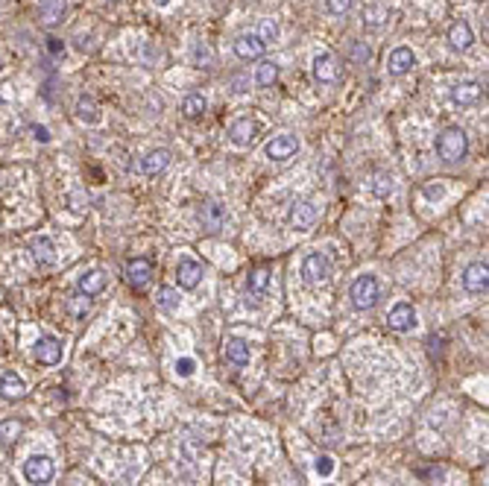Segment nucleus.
<instances>
[{
    "instance_id": "1",
    "label": "nucleus",
    "mask_w": 489,
    "mask_h": 486,
    "mask_svg": "<svg viewBox=\"0 0 489 486\" xmlns=\"http://www.w3.org/2000/svg\"><path fill=\"white\" fill-rule=\"evenodd\" d=\"M437 155H440L442 162H448V164L463 162L466 155H469V138H466V132L460 126L442 129L440 138H437Z\"/></svg>"
},
{
    "instance_id": "2",
    "label": "nucleus",
    "mask_w": 489,
    "mask_h": 486,
    "mask_svg": "<svg viewBox=\"0 0 489 486\" xmlns=\"http://www.w3.org/2000/svg\"><path fill=\"white\" fill-rule=\"evenodd\" d=\"M349 296H351V305H355L358 310H373L381 299V287H378V279L375 276H358L355 284H351L349 290Z\"/></svg>"
},
{
    "instance_id": "3",
    "label": "nucleus",
    "mask_w": 489,
    "mask_h": 486,
    "mask_svg": "<svg viewBox=\"0 0 489 486\" xmlns=\"http://www.w3.org/2000/svg\"><path fill=\"white\" fill-rule=\"evenodd\" d=\"M331 276V264L325 255H320V252H310V255L302 261V279L305 284H325Z\"/></svg>"
},
{
    "instance_id": "4",
    "label": "nucleus",
    "mask_w": 489,
    "mask_h": 486,
    "mask_svg": "<svg viewBox=\"0 0 489 486\" xmlns=\"http://www.w3.org/2000/svg\"><path fill=\"white\" fill-rule=\"evenodd\" d=\"M264 152H267V159L276 162V164L290 162L293 155L299 152V138H296V135H276V138L264 147Z\"/></svg>"
},
{
    "instance_id": "5",
    "label": "nucleus",
    "mask_w": 489,
    "mask_h": 486,
    "mask_svg": "<svg viewBox=\"0 0 489 486\" xmlns=\"http://www.w3.org/2000/svg\"><path fill=\"white\" fill-rule=\"evenodd\" d=\"M463 287H466V293H472V296L486 293V290H489V267H486V261H475V264L466 267Z\"/></svg>"
},
{
    "instance_id": "6",
    "label": "nucleus",
    "mask_w": 489,
    "mask_h": 486,
    "mask_svg": "<svg viewBox=\"0 0 489 486\" xmlns=\"http://www.w3.org/2000/svg\"><path fill=\"white\" fill-rule=\"evenodd\" d=\"M258 132H261V123L258 121H252V118H238L231 126H229V141L234 147H252L258 138Z\"/></svg>"
},
{
    "instance_id": "7",
    "label": "nucleus",
    "mask_w": 489,
    "mask_h": 486,
    "mask_svg": "<svg viewBox=\"0 0 489 486\" xmlns=\"http://www.w3.org/2000/svg\"><path fill=\"white\" fill-rule=\"evenodd\" d=\"M65 12H68V0H38V9H35L38 24L47 27V30L62 24L65 21Z\"/></svg>"
},
{
    "instance_id": "8",
    "label": "nucleus",
    "mask_w": 489,
    "mask_h": 486,
    "mask_svg": "<svg viewBox=\"0 0 489 486\" xmlns=\"http://www.w3.org/2000/svg\"><path fill=\"white\" fill-rule=\"evenodd\" d=\"M226 220H229V214H226V208L220 202H214V200L203 202V208H200V226H203V231H208V235H217V231L226 226Z\"/></svg>"
},
{
    "instance_id": "9",
    "label": "nucleus",
    "mask_w": 489,
    "mask_h": 486,
    "mask_svg": "<svg viewBox=\"0 0 489 486\" xmlns=\"http://www.w3.org/2000/svg\"><path fill=\"white\" fill-rule=\"evenodd\" d=\"M53 460L47 454H32L27 463H24V478L30 483H50L53 480Z\"/></svg>"
},
{
    "instance_id": "10",
    "label": "nucleus",
    "mask_w": 489,
    "mask_h": 486,
    "mask_svg": "<svg viewBox=\"0 0 489 486\" xmlns=\"http://www.w3.org/2000/svg\"><path fill=\"white\" fill-rule=\"evenodd\" d=\"M387 325H390V332H410V328H416V310L413 305H407V302H399L393 310L387 314Z\"/></svg>"
},
{
    "instance_id": "11",
    "label": "nucleus",
    "mask_w": 489,
    "mask_h": 486,
    "mask_svg": "<svg viewBox=\"0 0 489 486\" xmlns=\"http://www.w3.org/2000/svg\"><path fill=\"white\" fill-rule=\"evenodd\" d=\"M314 80L322 85H334L340 80V62L334 59V53H320L314 59Z\"/></svg>"
},
{
    "instance_id": "12",
    "label": "nucleus",
    "mask_w": 489,
    "mask_h": 486,
    "mask_svg": "<svg viewBox=\"0 0 489 486\" xmlns=\"http://www.w3.org/2000/svg\"><path fill=\"white\" fill-rule=\"evenodd\" d=\"M152 273H155V269H152V261L150 258H132L126 264V281H129L132 290H144L150 284Z\"/></svg>"
},
{
    "instance_id": "13",
    "label": "nucleus",
    "mask_w": 489,
    "mask_h": 486,
    "mask_svg": "<svg viewBox=\"0 0 489 486\" xmlns=\"http://www.w3.org/2000/svg\"><path fill=\"white\" fill-rule=\"evenodd\" d=\"M35 360L44 366H56L62 360V340H56L53 334H44L35 340Z\"/></svg>"
},
{
    "instance_id": "14",
    "label": "nucleus",
    "mask_w": 489,
    "mask_h": 486,
    "mask_svg": "<svg viewBox=\"0 0 489 486\" xmlns=\"http://www.w3.org/2000/svg\"><path fill=\"white\" fill-rule=\"evenodd\" d=\"M176 281H179L182 290H193L203 281V264L193 258H179V264H176Z\"/></svg>"
},
{
    "instance_id": "15",
    "label": "nucleus",
    "mask_w": 489,
    "mask_h": 486,
    "mask_svg": "<svg viewBox=\"0 0 489 486\" xmlns=\"http://www.w3.org/2000/svg\"><path fill=\"white\" fill-rule=\"evenodd\" d=\"M317 205L314 202H296L290 208V229L293 231H310L317 223Z\"/></svg>"
},
{
    "instance_id": "16",
    "label": "nucleus",
    "mask_w": 489,
    "mask_h": 486,
    "mask_svg": "<svg viewBox=\"0 0 489 486\" xmlns=\"http://www.w3.org/2000/svg\"><path fill=\"white\" fill-rule=\"evenodd\" d=\"M264 50H267V44L261 42L258 35H238V38H234V56H238V59H243V62L261 59Z\"/></svg>"
},
{
    "instance_id": "17",
    "label": "nucleus",
    "mask_w": 489,
    "mask_h": 486,
    "mask_svg": "<svg viewBox=\"0 0 489 486\" xmlns=\"http://www.w3.org/2000/svg\"><path fill=\"white\" fill-rule=\"evenodd\" d=\"M413 65H416V56L410 47H396L387 56V71L393 76H404L407 71H413Z\"/></svg>"
},
{
    "instance_id": "18",
    "label": "nucleus",
    "mask_w": 489,
    "mask_h": 486,
    "mask_svg": "<svg viewBox=\"0 0 489 486\" xmlns=\"http://www.w3.org/2000/svg\"><path fill=\"white\" fill-rule=\"evenodd\" d=\"M106 284H109V279H106L103 269H88V273H83L80 281H76V290H80L83 296H91L94 299V296L103 293Z\"/></svg>"
},
{
    "instance_id": "19",
    "label": "nucleus",
    "mask_w": 489,
    "mask_h": 486,
    "mask_svg": "<svg viewBox=\"0 0 489 486\" xmlns=\"http://www.w3.org/2000/svg\"><path fill=\"white\" fill-rule=\"evenodd\" d=\"M445 38H448V44H452V50H457V53H463V50H469L475 44V32L466 21H454L452 27H448Z\"/></svg>"
},
{
    "instance_id": "20",
    "label": "nucleus",
    "mask_w": 489,
    "mask_h": 486,
    "mask_svg": "<svg viewBox=\"0 0 489 486\" xmlns=\"http://www.w3.org/2000/svg\"><path fill=\"white\" fill-rule=\"evenodd\" d=\"M481 100H483V88H481L478 83H460V85L452 88V103L460 106V109L475 106V103H481Z\"/></svg>"
},
{
    "instance_id": "21",
    "label": "nucleus",
    "mask_w": 489,
    "mask_h": 486,
    "mask_svg": "<svg viewBox=\"0 0 489 486\" xmlns=\"http://www.w3.org/2000/svg\"><path fill=\"white\" fill-rule=\"evenodd\" d=\"M27 396V384L21 375H15V372H4L0 375V399H6V401H18V399H24Z\"/></svg>"
},
{
    "instance_id": "22",
    "label": "nucleus",
    "mask_w": 489,
    "mask_h": 486,
    "mask_svg": "<svg viewBox=\"0 0 489 486\" xmlns=\"http://www.w3.org/2000/svg\"><path fill=\"white\" fill-rule=\"evenodd\" d=\"M170 164V150H152L141 159V173L144 176H159Z\"/></svg>"
},
{
    "instance_id": "23",
    "label": "nucleus",
    "mask_w": 489,
    "mask_h": 486,
    "mask_svg": "<svg viewBox=\"0 0 489 486\" xmlns=\"http://www.w3.org/2000/svg\"><path fill=\"white\" fill-rule=\"evenodd\" d=\"M30 252H32V261L38 264V267H50L53 261H56V249H53V241L50 238H35L32 243H30Z\"/></svg>"
},
{
    "instance_id": "24",
    "label": "nucleus",
    "mask_w": 489,
    "mask_h": 486,
    "mask_svg": "<svg viewBox=\"0 0 489 486\" xmlns=\"http://www.w3.org/2000/svg\"><path fill=\"white\" fill-rule=\"evenodd\" d=\"M76 121H83L88 126H97L103 121V111H100V106L91 100V97H80V100H76Z\"/></svg>"
},
{
    "instance_id": "25",
    "label": "nucleus",
    "mask_w": 489,
    "mask_h": 486,
    "mask_svg": "<svg viewBox=\"0 0 489 486\" xmlns=\"http://www.w3.org/2000/svg\"><path fill=\"white\" fill-rule=\"evenodd\" d=\"M226 360L234 366H246L249 363V343L241 337H229L226 340Z\"/></svg>"
},
{
    "instance_id": "26",
    "label": "nucleus",
    "mask_w": 489,
    "mask_h": 486,
    "mask_svg": "<svg viewBox=\"0 0 489 486\" xmlns=\"http://www.w3.org/2000/svg\"><path fill=\"white\" fill-rule=\"evenodd\" d=\"M205 111H208V103H205L203 94H188L182 100V114L188 121H203Z\"/></svg>"
},
{
    "instance_id": "27",
    "label": "nucleus",
    "mask_w": 489,
    "mask_h": 486,
    "mask_svg": "<svg viewBox=\"0 0 489 486\" xmlns=\"http://www.w3.org/2000/svg\"><path fill=\"white\" fill-rule=\"evenodd\" d=\"M267 284H270V269L267 267H258L249 273V281H246V290L255 299H264L267 296Z\"/></svg>"
},
{
    "instance_id": "28",
    "label": "nucleus",
    "mask_w": 489,
    "mask_h": 486,
    "mask_svg": "<svg viewBox=\"0 0 489 486\" xmlns=\"http://www.w3.org/2000/svg\"><path fill=\"white\" fill-rule=\"evenodd\" d=\"M21 431H24V425L18 422V419L0 422V449H9V445H15L18 437H21Z\"/></svg>"
},
{
    "instance_id": "29",
    "label": "nucleus",
    "mask_w": 489,
    "mask_h": 486,
    "mask_svg": "<svg viewBox=\"0 0 489 486\" xmlns=\"http://www.w3.org/2000/svg\"><path fill=\"white\" fill-rule=\"evenodd\" d=\"M276 80H279V65L276 62H261L258 71H255V85L258 88H270Z\"/></svg>"
},
{
    "instance_id": "30",
    "label": "nucleus",
    "mask_w": 489,
    "mask_h": 486,
    "mask_svg": "<svg viewBox=\"0 0 489 486\" xmlns=\"http://www.w3.org/2000/svg\"><path fill=\"white\" fill-rule=\"evenodd\" d=\"M387 15H390L387 6H366L363 9V24L366 27H381L387 21Z\"/></svg>"
},
{
    "instance_id": "31",
    "label": "nucleus",
    "mask_w": 489,
    "mask_h": 486,
    "mask_svg": "<svg viewBox=\"0 0 489 486\" xmlns=\"http://www.w3.org/2000/svg\"><path fill=\"white\" fill-rule=\"evenodd\" d=\"M179 302H182L179 290H173V287H162V290H159V305H162L164 310H176V308H179Z\"/></svg>"
},
{
    "instance_id": "32",
    "label": "nucleus",
    "mask_w": 489,
    "mask_h": 486,
    "mask_svg": "<svg viewBox=\"0 0 489 486\" xmlns=\"http://www.w3.org/2000/svg\"><path fill=\"white\" fill-rule=\"evenodd\" d=\"M255 35L261 38L264 44H267V42H276V38H279V24L272 21V18H264V21L258 24V32H255Z\"/></svg>"
},
{
    "instance_id": "33",
    "label": "nucleus",
    "mask_w": 489,
    "mask_h": 486,
    "mask_svg": "<svg viewBox=\"0 0 489 486\" xmlns=\"http://www.w3.org/2000/svg\"><path fill=\"white\" fill-rule=\"evenodd\" d=\"M373 190H375V197H390L393 193V176L390 173H378L373 182Z\"/></svg>"
},
{
    "instance_id": "34",
    "label": "nucleus",
    "mask_w": 489,
    "mask_h": 486,
    "mask_svg": "<svg viewBox=\"0 0 489 486\" xmlns=\"http://www.w3.org/2000/svg\"><path fill=\"white\" fill-rule=\"evenodd\" d=\"M88 305H91V296H73V299H68V314L71 317H85V310H88Z\"/></svg>"
},
{
    "instance_id": "35",
    "label": "nucleus",
    "mask_w": 489,
    "mask_h": 486,
    "mask_svg": "<svg viewBox=\"0 0 489 486\" xmlns=\"http://www.w3.org/2000/svg\"><path fill=\"white\" fill-rule=\"evenodd\" d=\"M349 56H351V62L363 65V62H369V56H373V50H369V44H366V42H355V44L349 47Z\"/></svg>"
},
{
    "instance_id": "36",
    "label": "nucleus",
    "mask_w": 489,
    "mask_h": 486,
    "mask_svg": "<svg viewBox=\"0 0 489 486\" xmlns=\"http://www.w3.org/2000/svg\"><path fill=\"white\" fill-rule=\"evenodd\" d=\"M314 469H317V475H320V478H331V475H334V460H331L328 454H322V457H317Z\"/></svg>"
},
{
    "instance_id": "37",
    "label": "nucleus",
    "mask_w": 489,
    "mask_h": 486,
    "mask_svg": "<svg viewBox=\"0 0 489 486\" xmlns=\"http://www.w3.org/2000/svg\"><path fill=\"white\" fill-rule=\"evenodd\" d=\"M325 9L331 15H346L351 9V0H325Z\"/></svg>"
},
{
    "instance_id": "38",
    "label": "nucleus",
    "mask_w": 489,
    "mask_h": 486,
    "mask_svg": "<svg viewBox=\"0 0 489 486\" xmlns=\"http://www.w3.org/2000/svg\"><path fill=\"white\" fill-rule=\"evenodd\" d=\"M193 369H197V360H193V358H179V360H176V372H179L182 378L193 375Z\"/></svg>"
},
{
    "instance_id": "39",
    "label": "nucleus",
    "mask_w": 489,
    "mask_h": 486,
    "mask_svg": "<svg viewBox=\"0 0 489 486\" xmlns=\"http://www.w3.org/2000/svg\"><path fill=\"white\" fill-rule=\"evenodd\" d=\"M193 59H197L200 65H211V50L205 44H197L193 47Z\"/></svg>"
},
{
    "instance_id": "40",
    "label": "nucleus",
    "mask_w": 489,
    "mask_h": 486,
    "mask_svg": "<svg viewBox=\"0 0 489 486\" xmlns=\"http://www.w3.org/2000/svg\"><path fill=\"white\" fill-rule=\"evenodd\" d=\"M32 132H35V138H38V141H50V135H47L44 126H32Z\"/></svg>"
},
{
    "instance_id": "41",
    "label": "nucleus",
    "mask_w": 489,
    "mask_h": 486,
    "mask_svg": "<svg viewBox=\"0 0 489 486\" xmlns=\"http://www.w3.org/2000/svg\"><path fill=\"white\" fill-rule=\"evenodd\" d=\"M425 193H428L431 200H440V197H442V188H425Z\"/></svg>"
},
{
    "instance_id": "42",
    "label": "nucleus",
    "mask_w": 489,
    "mask_h": 486,
    "mask_svg": "<svg viewBox=\"0 0 489 486\" xmlns=\"http://www.w3.org/2000/svg\"><path fill=\"white\" fill-rule=\"evenodd\" d=\"M65 47H62V42H50V53H62Z\"/></svg>"
},
{
    "instance_id": "43",
    "label": "nucleus",
    "mask_w": 489,
    "mask_h": 486,
    "mask_svg": "<svg viewBox=\"0 0 489 486\" xmlns=\"http://www.w3.org/2000/svg\"><path fill=\"white\" fill-rule=\"evenodd\" d=\"M170 4V0H155V6H167Z\"/></svg>"
},
{
    "instance_id": "44",
    "label": "nucleus",
    "mask_w": 489,
    "mask_h": 486,
    "mask_svg": "<svg viewBox=\"0 0 489 486\" xmlns=\"http://www.w3.org/2000/svg\"><path fill=\"white\" fill-rule=\"evenodd\" d=\"M0 71H4V62H0Z\"/></svg>"
}]
</instances>
